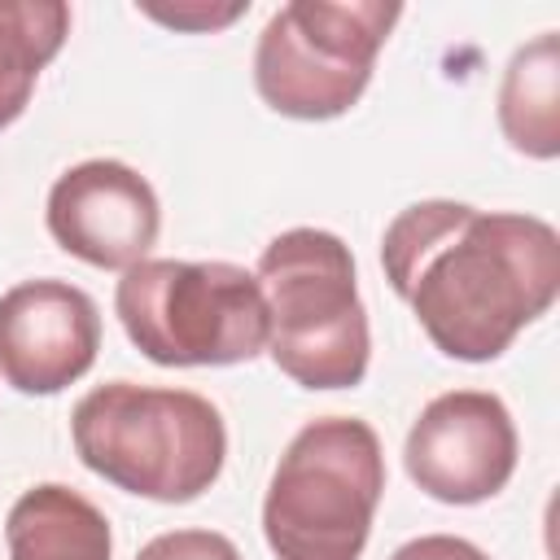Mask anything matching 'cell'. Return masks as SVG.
<instances>
[{
    "instance_id": "cell-1",
    "label": "cell",
    "mask_w": 560,
    "mask_h": 560,
    "mask_svg": "<svg viewBox=\"0 0 560 560\" xmlns=\"http://www.w3.org/2000/svg\"><path fill=\"white\" fill-rule=\"evenodd\" d=\"M381 267L446 359L490 363L551 311L560 236L538 214L429 197L389 219Z\"/></svg>"
},
{
    "instance_id": "cell-2",
    "label": "cell",
    "mask_w": 560,
    "mask_h": 560,
    "mask_svg": "<svg viewBox=\"0 0 560 560\" xmlns=\"http://www.w3.org/2000/svg\"><path fill=\"white\" fill-rule=\"evenodd\" d=\"M70 438L96 477L153 499H201L228 459V424L219 407L192 389L105 381L70 411Z\"/></svg>"
},
{
    "instance_id": "cell-3",
    "label": "cell",
    "mask_w": 560,
    "mask_h": 560,
    "mask_svg": "<svg viewBox=\"0 0 560 560\" xmlns=\"http://www.w3.org/2000/svg\"><path fill=\"white\" fill-rule=\"evenodd\" d=\"M254 276L271 363L302 389H354L368 376L372 332L350 245L324 228H289L267 241Z\"/></svg>"
},
{
    "instance_id": "cell-4",
    "label": "cell",
    "mask_w": 560,
    "mask_h": 560,
    "mask_svg": "<svg viewBox=\"0 0 560 560\" xmlns=\"http://www.w3.org/2000/svg\"><path fill=\"white\" fill-rule=\"evenodd\" d=\"M381 494L376 429L354 416H319L293 433L267 481L262 538L276 560H359Z\"/></svg>"
},
{
    "instance_id": "cell-5",
    "label": "cell",
    "mask_w": 560,
    "mask_h": 560,
    "mask_svg": "<svg viewBox=\"0 0 560 560\" xmlns=\"http://www.w3.org/2000/svg\"><path fill=\"white\" fill-rule=\"evenodd\" d=\"M114 311L127 341L162 368H232L267 350V298L236 262L144 258L122 271Z\"/></svg>"
},
{
    "instance_id": "cell-6",
    "label": "cell",
    "mask_w": 560,
    "mask_h": 560,
    "mask_svg": "<svg viewBox=\"0 0 560 560\" xmlns=\"http://www.w3.org/2000/svg\"><path fill=\"white\" fill-rule=\"evenodd\" d=\"M402 18L385 0H293L280 4L254 48L258 96L298 122L341 118L372 83V66Z\"/></svg>"
},
{
    "instance_id": "cell-7",
    "label": "cell",
    "mask_w": 560,
    "mask_h": 560,
    "mask_svg": "<svg viewBox=\"0 0 560 560\" xmlns=\"http://www.w3.org/2000/svg\"><path fill=\"white\" fill-rule=\"evenodd\" d=\"M521 438L512 411L490 389L438 394L411 424L402 464L407 477L438 503L472 508L494 499L516 472Z\"/></svg>"
},
{
    "instance_id": "cell-8",
    "label": "cell",
    "mask_w": 560,
    "mask_h": 560,
    "mask_svg": "<svg viewBox=\"0 0 560 560\" xmlns=\"http://www.w3.org/2000/svg\"><path fill=\"white\" fill-rule=\"evenodd\" d=\"M52 241L101 271H127L149 258L162 232V206L153 184L114 158H88L57 175L48 188Z\"/></svg>"
},
{
    "instance_id": "cell-9",
    "label": "cell",
    "mask_w": 560,
    "mask_h": 560,
    "mask_svg": "<svg viewBox=\"0 0 560 560\" xmlns=\"http://www.w3.org/2000/svg\"><path fill=\"white\" fill-rule=\"evenodd\" d=\"M101 311L70 280H22L0 293V381L18 394H61L92 372Z\"/></svg>"
},
{
    "instance_id": "cell-10",
    "label": "cell",
    "mask_w": 560,
    "mask_h": 560,
    "mask_svg": "<svg viewBox=\"0 0 560 560\" xmlns=\"http://www.w3.org/2000/svg\"><path fill=\"white\" fill-rule=\"evenodd\" d=\"M9 560H114L105 512L61 481L22 490L4 516Z\"/></svg>"
},
{
    "instance_id": "cell-11",
    "label": "cell",
    "mask_w": 560,
    "mask_h": 560,
    "mask_svg": "<svg viewBox=\"0 0 560 560\" xmlns=\"http://www.w3.org/2000/svg\"><path fill=\"white\" fill-rule=\"evenodd\" d=\"M499 127L503 140L538 162L560 153V39L556 31L521 44L499 83Z\"/></svg>"
},
{
    "instance_id": "cell-12",
    "label": "cell",
    "mask_w": 560,
    "mask_h": 560,
    "mask_svg": "<svg viewBox=\"0 0 560 560\" xmlns=\"http://www.w3.org/2000/svg\"><path fill=\"white\" fill-rule=\"evenodd\" d=\"M70 35V4L61 0H0V131L13 127L44 66Z\"/></svg>"
},
{
    "instance_id": "cell-13",
    "label": "cell",
    "mask_w": 560,
    "mask_h": 560,
    "mask_svg": "<svg viewBox=\"0 0 560 560\" xmlns=\"http://www.w3.org/2000/svg\"><path fill=\"white\" fill-rule=\"evenodd\" d=\"M136 560H245V556L219 529H171L149 538L136 551Z\"/></svg>"
},
{
    "instance_id": "cell-14",
    "label": "cell",
    "mask_w": 560,
    "mask_h": 560,
    "mask_svg": "<svg viewBox=\"0 0 560 560\" xmlns=\"http://www.w3.org/2000/svg\"><path fill=\"white\" fill-rule=\"evenodd\" d=\"M144 13L162 26H175V31H219L228 22H236L241 13H249V0L245 4H228V9H214V4H175V9H158V4H144Z\"/></svg>"
},
{
    "instance_id": "cell-15",
    "label": "cell",
    "mask_w": 560,
    "mask_h": 560,
    "mask_svg": "<svg viewBox=\"0 0 560 560\" xmlns=\"http://www.w3.org/2000/svg\"><path fill=\"white\" fill-rule=\"evenodd\" d=\"M389 560H490V556L459 534H420V538L402 542Z\"/></svg>"
}]
</instances>
